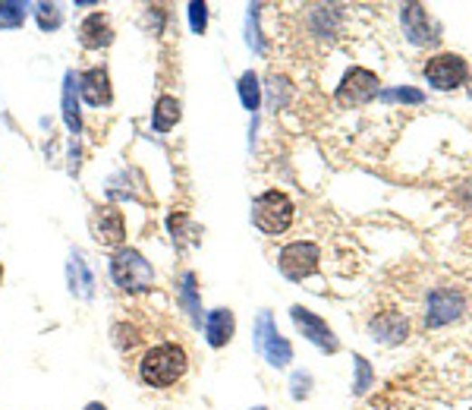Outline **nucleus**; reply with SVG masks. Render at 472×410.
<instances>
[{"instance_id":"nucleus-1","label":"nucleus","mask_w":472,"mask_h":410,"mask_svg":"<svg viewBox=\"0 0 472 410\" xmlns=\"http://www.w3.org/2000/svg\"><path fill=\"white\" fill-rule=\"evenodd\" d=\"M186 369H189V354H186L183 344L164 341L142 354V360H139V379L149 388H170L183 379Z\"/></svg>"},{"instance_id":"nucleus-2","label":"nucleus","mask_w":472,"mask_h":410,"mask_svg":"<svg viewBox=\"0 0 472 410\" xmlns=\"http://www.w3.org/2000/svg\"><path fill=\"white\" fill-rule=\"evenodd\" d=\"M111 281L126 294H142L155 284V268L136 247H120L111 256Z\"/></svg>"},{"instance_id":"nucleus-3","label":"nucleus","mask_w":472,"mask_h":410,"mask_svg":"<svg viewBox=\"0 0 472 410\" xmlns=\"http://www.w3.org/2000/svg\"><path fill=\"white\" fill-rule=\"evenodd\" d=\"M296 205L284 190H268L252 202V224H255L262 234H284V230L294 224Z\"/></svg>"},{"instance_id":"nucleus-4","label":"nucleus","mask_w":472,"mask_h":410,"mask_svg":"<svg viewBox=\"0 0 472 410\" xmlns=\"http://www.w3.org/2000/svg\"><path fill=\"white\" fill-rule=\"evenodd\" d=\"M255 350L268 360V366H275V369H284L294 363V347H290V341L277 332L271 313H258V319H255Z\"/></svg>"},{"instance_id":"nucleus-5","label":"nucleus","mask_w":472,"mask_h":410,"mask_svg":"<svg viewBox=\"0 0 472 410\" xmlns=\"http://www.w3.org/2000/svg\"><path fill=\"white\" fill-rule=\"evenodd\" d=\"M378 76L371 70L365 67H353L343 73L341 85H337V104L341 108H362V104H369L375 95H381V89H378Z\"/></svg>"},{"instance_id":"nucleus-6","label":"nucleus","mask_w":472,"mask_h":410,"mask_svg":"<svg viewBox=\"0 0 472 410\" xmlns=\"http://www.w3.org/2000/svg\"><path fill=\"white\" fill-rule=\"evenodd\" d=\"M318 262H322V249L312 240L290 243V247H284L281 256H277V268H281L284 278H290V281H303V278L315 275Z\"/></svg>"},{"instance_id":"nucleus-7","label":"nucleus","mask_w":472,"mask_h":410,"mask_svg":"<svg viewBox=\"0 0 472 410\" xmlns=\"http://www.w3.org/2000/svg\"><path fill=\"white\" fill-rule=\"evenodd\" d=\"M469 76V67L460 54H438L425 63V79L435 85L438 92H450V89H460Z\"/></svg>"},{"instance_id":"nucleus-8","label":"nucleus","mask_w":472,"mask_h":410,"mask_svg":"<svg viewBox=\"0 0 472 410\" xmlns=\"http://www.w3.org/2000/svg\"><path fill=\"white\" fill-rule=\"evenodd\" d=\"M290 319H294V326L303 332V338H309L315 347H322L324 354H337L341 350V344H337L334 332H331V326L322 319V316H315L312 309L305 307H294L290 309Z\"/></svg>"},{"instance_id":"nucleus-9","label":"nucleus","mask_w":472,"mask_h":410,"mask_svg":"<svg viewBox=\"0 0 472 410\" xmlns=\"http://www.w3.org/2000/svg\"><path fill=\"white\" fill-rule=\"evenodd\" d=\"M463 309H467V300H463L460 290L438 288L435 294L429 297V313H425V326H429V328H441V326H448V322L460 319Z\"/></svg>"},{"instance_id":"nucleus-10","label":"nucleus","mask_w":472,"mask_h":410,"mask_svg":"<svg viewBox=\"0 0 472 410\" xmlns=\"http://www.w3.org/2000/svg\"><path fill=\"white\" fill-rule=\"evenodd\" d=\"M79 98L92 108H108L114 102V89H111V76L104 67H92L79 76Z\"/></svg>"},{"instance_id":"nucleus-11","label":"nucleus","mask_w":472,"mask_h":410,"mask_svg":"<svg viewBox=\"0 0 472 410\" xmlns=\"http://www.w3.org/2000/svg\"><path fill=\"white\" fill-rule=\"evenodd\" d=\"M95 240L108 249H120L126 240V221L123 211L114 209V205H101L95 211Z\"/></svg>"},{"instance_id":"nucleus-12","label":"nucleus","mask_w":472,"mask_h":410,"mask_svg":"<svg viewBox=\"0 0 472 410\" xmlns=\"http://www.w3.org/2000/svg\"><path fill=\"white\" fill-rule=\"evenodd\" d=\"M403 32L413 44H438V29L431 25L429 13H425L422 4H407L400 13Z\"/></svg>"},{"instance_id":"nucleus-13","label":"nucleus","mask_w":472,"mask_h":410,"mask_svg":"<svg viewBox=\"0 0 472 410\" xmlns=\"http://www.w3.org/2000/svg\"><path fill=\"white\" fill-rule=\"evenodd\" d=\"M234 332H236L234 309L217 307V309H211V313L205 316V341H208V347H215V350L227 347L230 338H234Z\"/></svg>"},{"instance_id":"nucleus-14","label":"nucleus","mask_w":472,"mask_h":410,"mask_svg":"<svg viewBox=\"0 0 472 410\" xmlns=\"http://www.w3.org/2000/svg\"><path fill=\"white\" fill-rule=\"evenodd\" d=\"M60 111H63V123L72 136L82 133V111H79V76L76 70L63 73V92H60Z\"/></svg>"},{"instance_id":"nucleus-15","label":"nucleus","mask_w":472,"mask_h":410,"mask_svg":"<svg viewBox=\"0 0 472 410\" xmlns=\"http://www.w3.org/2000/svg\"><path fill=\"white\" fill-rule=\"evenodd\" d=\"M114 42V29H111V19L104 13H92L79 25V44L89 51H101Z\"/></svg>"},{"instance_id":"nucleus-16","label":"nucleus","mask_w":472,"mask_h":410,"mask_svg":"<svg viewBox=\"0 0 472 410\" xmlns=\"http://www.w3.org/2000/svg\"><path fill=\"white\" fill-rule=\"evenodd\" d=\"M66 284H70V294L79 300H92L95 297V275H92L89 262L82 259V253H70L66 262Z\"/></svg>"},{"instance_id":"nucleus-17","label":"nucleus","mask_w":472,"mask_h":410,"mask_svg":"<svg viewBox=\"0 0 472 410\" xmlns=\"http://www.w3.org/2000/svg\"><path fill=\"white\" fill-rule=\"evenodd\" d=\"M369 328H371V335H375V341H381V344H400L409 335V322H407V316H400V313L375 316Z\"/></svg>"},{"instance_id":"nucleus-18","label":"nucleus","mask_w":472,"mask_h":410,"mask_svg":"<svg viewBox=\"0 0 472 410\" xmlns=\"http://www.w3.org/2000/svg\"><path fill=\"white\" fill-rule=\"evenodd\" d=\"M177 303L186 316L192 319V326H202V300H198V278L196 272H183L177 284Z\"/></svg>"},{"instance_id":"nucleus-19","label":"nucleus","mask_w":472,"mask_h":410,"mask_svg":"<svg viewBox=\"0 0 472 410\" xmlns=\"http://www.w3.org/2000/svg\"><path fill=\"white\" fill-rule=\"evenodd\" d=\"M179 123V102L174 95H161L155 102V111H151V127L155 133H170Z\"/></svg>"},{"instance_id":"nucleus-20","label":"nucleus","mask_w":472,"mask_h":410,"mask_svg":"<svg viewBox=\"0 0 472 410\" xmlns=\"http://www.w3.org/2000/svg\"><path fill=\"white\" fill-rule=\"evenodd\" d=\"M239 102H243L246 111H258V104H262V85H258V76L255 73H243L239 76Z\"/></svg>"},{"instance_id":"nucleus-21","label":"nucleus","mask_w":472,"mask_h":410,"mask_svg":"<svg viewBox=\"0 0 472 410\" xmlns=\"http://www.w3.org/2000/svg\"><path fill=\"white\" fill-rule=\"evenodd\" d=\"M32 16H35V23L42 32H54L63 25V10H60L57 4H35L32 6Z\"/></svg>"},{"instance_id":"nucleus-22","label":"nucleus","mask_w":472,"mask_h":410,"mask_svg":"<svg viewBox=\"0 0 472 410\" xmlns=\"http://www.w3.org/2000/svg\"><path fill=\"white\" fill-rule=\"evenodd\" d=\"M25 10L29 6L19 0H0V29H19L25 23Z\"/></svg>"},{"instance_id":"nucleus-23","label":"nucleus","mask_w":472,"mask_h":410,"mask_svg":"<svg viewBox=\"0 0 472 410\" xmlns=\"http://www.w3.org/2000/svg\"><path fill=\"white\" fill-rule=\"evenodd\" d=\"M186 13H189V29L196 32V35H205V29H208V4L192 0V4L186 6Z\"/></svg>"},{"instance_id":"nucleus-24","label":"nucleus","mask_w":472,"mask_h":410,"mask_svg":"<svg viewBox=\"0 0 472 410\" xmlns=\"http://www.w3.org/2000/svg\"><path fill=\"white\" fill-rule=\"evenodd\" d=\"M381 98L384 102H407V104H422L425 102V95L422 92H416V89H388V92H381Z\"/></svg>"},{"instance_id":"nucleus-25","label":"nucleus","mask_w":472,"mask_h":410,"mask_svg":"<svg viewBox=\"0 0 472 410\" xmlns=\"http://www.w3.org/2000/svg\"><path fill=\"white\" fill-rule=\"evenodd\" d=\"M356 369H359V379H356V395H362L365 388L371 386V369H369V363H365V356H356Z\"/></svg>"},{"instance_id":"nucleus-26","label":"nucleus","mask_w":472,"mask_h":410,"mask_svg":"<svg viewBox=\"0 0 472 410\" xmlns=\"http://www.w3.org/2000/svg\"><path fill=\"white\" fill-rule=\"evenodd\" d=\"M309 376H294V398H305V395H309Z\"/></svg>"},{"instance_id":"nucleus-27","label":"nucleus","mask_w":472,"mask_h":410,"mask_svg":"<svg viewBox=\"0 0 472 410\" xmlns=\"http://www.w3.org/2000/svg\"><path fill=\"white\" fill-rule=\"evenodd\" d=\"M460 200L467 205H472V181L467 183V187H460Z\"/></svg>"},{"instance_id":"nucleus-28","label":"nucleus","mask_w":472,"mask_h":410,"mask_svg":"<svg viewBox=\"0 0 472 410\" xmlns=\"http://www.w3.org/2000/svg\"><path fill=\"white\" fill-rule=\"evenodd\" d=\"M85 410H108L101 405V401H92V405H85Z\"/></svg>"},{"instance_id":"nucleus-29","label":"nucleus","mask_w":472,"mask_h":410,"mask_svg":"<svg viewBox=\"0 0 472 410\" xmlns=\"http://www.w3.org/2000/svg\"><path fill=\"white\" fill-rule=\"evenodd\" d=\"M0 281H4V262H0Z\"/></svg>"},{"instance_id":"nucleus-30","label":"nucleus","mask_w":472,"mask_h":410,"mask_svg":"<svg viewBox=\"0 0 472 410\" xmlns=\"http://www.w3.org/2000/svg\"><path fill=\"white\" fill-rule=\"evenodd\" d=\"M252 410H268V407H252Z\"/></svg>"}]
</instances>
